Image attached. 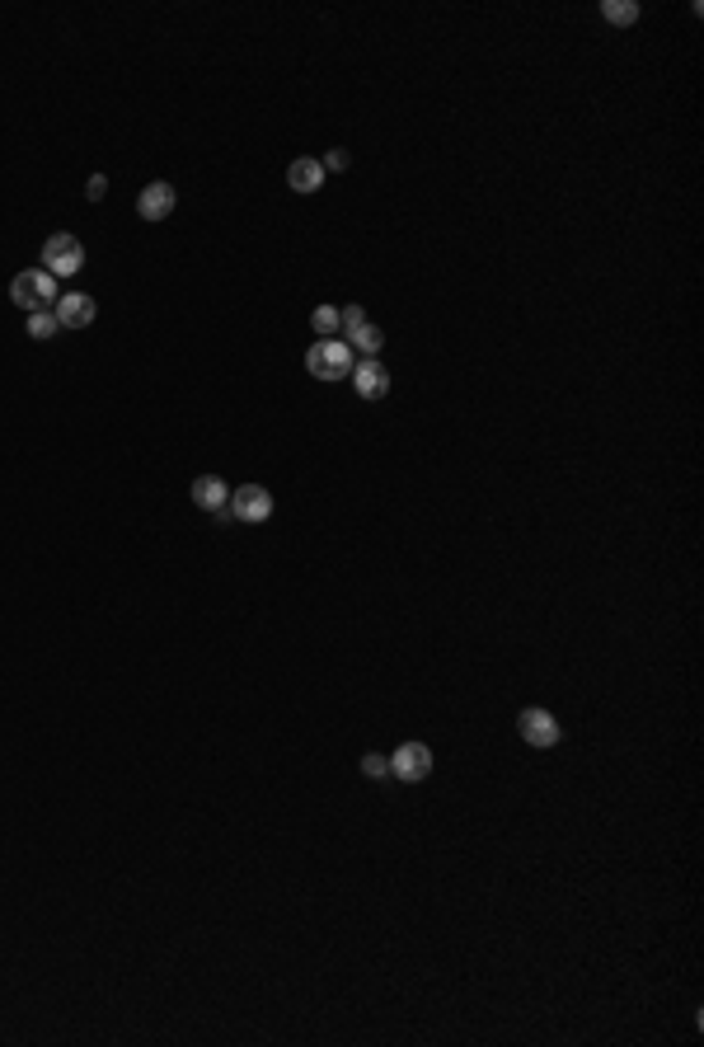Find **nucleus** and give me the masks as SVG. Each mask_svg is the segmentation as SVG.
<instances>
[{
  "label": "nucleus",
  "mask_w": 704,
  "mask_h": 1047,
  "mask_svg": "<svg viewBox=\"0 0 704 1047\" xmlns=\"http://www.w3.org/2000/svg\"><path fill=\"white\" fill-rule=\"evenodd\" d=\"M517 733L531 742V747H554V742H559V719H554L550 709L531 705V709H521L517 714Z\"/></svg>",
  "instance_id": "obj_6"
},
{
  "label": "nucleus",
  "mask_w": 704,
  "mask_h": 1047,
  "mask_svg": "<svg viewBox=\"0 0 704 1047\" xmlns=\"http://www.w3.org/2000/svg\"><path fill=\"white\" fill-rule=\"evenodd\" d=\"M174 202H179L174 198V188H169L165 179H155V184H146L137 193V212L146 216V221H165V216L174 212Z\"/></svg>",
  "instance_id": "obj_9"
},
{
  "label": "nucleus",
  "mask_w": 704,
  "mask_h": 1047,
  "mask_svg": "<svg viewBox=\"0 0 704 1047\" xmlns=\"http://www.w3.org/2000/svg\"><path fill=\"white\" fill-rule=\"evenodd\" d=\"M362 775H371V780H381V775H390V761H385V756H362Z\"/></svg>",
  "instance_id": "obj_17"
},
{
  "label": "nucleus",
  "mask_w": 704,
  "mask_h": 1047,
  "mask_svg": "<svg viewBox=\"0 0 704 1047\" xmlns=\"http://www.w3.org/2000/svg\"><path fill=\"white\" fill-rule=\"evenodd\" d=\"M43 268L52 273V278H76L80 268H85V245H80L76 235H52L43 245Z\"/></svg>",
  "instance_id": "obj_3"
},
{
  "label": "nucleus",
  "mask_w": 704,
  "mask_h": 1047,
  "mask_svg": "<svg viewBox=\"0 0 704 1047\" xmlns=\"http://www.w3.org/2000/svg\"><path fill=\"white\" fill-rule=\"evenodd\" d=\"M230 517L235 522H268L273 517V493L263 484H240L230 489Z\"/></svg>",
  "instance_id": "obj_4"
},
{
  "label": "nucleus",
  "mask_w": 704,
  "mask_h": 1047,
  "mask_svg": "<svg viewBox=\"0 0 704 1047\" xmlns=\"http://www.w3.org/2000/svg\"><path fill=\"white\" fill-rule=\"evenodd\" d=\"M57 329H62V324H57L52 310H33V315H29V339H52Z\"/></svg>",
  "instance_id": "obj_14"
},
{
  "label": "nucleus",
  "mask_w": 704,
  "mask_h": 1047,
  "mask_svg": "<svg viewBox=\"0 0 704 1047\" xmlns=\"http://www.w3.org/2000/svg\"><path fill=\"white\" fill-rule=\"evenodd\" d=\"M381 343H385V334L376 329V324H362V329H352L348 334V348H357L362 357H376L381 353Z\"/></svg>",
  "instance_id": "obj_12"
},
{
  "label": "nucleus",
  "mask_w": 704,
  "mask_h": 1047,
  "mask_svg": "<svg viewBox=\"0 0 704 1047\" xmlns=\"http://www.w3.org/2000/svg\"><path fill=\"white\" fill-rule=\"evenodd\" d=\"M52 315H57V324H62V329H85V324L94 320V296H85V292L57 296Z\"/></svg>",
  "instance_id": "obj_8"
},
{
  "label": "nucleus",
  "mask_w": 704,
  "mask_h": 1047,
  "mask_svg": "<svg viewBox=\"0 0 704 1047\" xmlns=\"http://www.w3.org/2000/svg\"><path fill=\"white\" fill-rule=\"evenodd\" d=\"M10 301L24 306L29 315L33 310H52L57 306V278H52L47 268H29V273H19V278L10 282Z\"/></svg>",
  "instance_id": "obj_1"
},
{
  "label": "nucleus",
  "mask_w": 704,
  "mask_h": 1047,
  "mask_svg": "<svg viewBox=\"0 0 704 1047\" xmlns=\"http://www.w3.org/2000/svg\"><path fill=\"white\" fill-rule=\"evenodd\" d=\"M306 371L315 376V381H338V376H352V348H348L343 339H320V343H310Z\"/></svg>",
  "instance_id": "obj_2"
},
{
  "label": "nucleus",
  "mask_w": 704,
  "mask_h": 1047,
  "mask_svg": "<svg viewBox=\"0 0 704 1047\" xmlns=\"http://www.w3.org/2000/svg\"><path fill=\"white\" fill-rule=\"evenodd\" d=\"M188 493H193V503H198L202 512H221V508H230V498H226V479H216V475H198Z\"/></svg>",
  "instance_id": "obj_10"
},
{
  "label": "nucleus",
  "mask_w": 704,
  "mask_h": 1047,
  "mask_svg": "<svg viewBox=\"0 0 704 1047\" xmlns=\"http://www.w3.org/2000/svg\"><path fill=\"white\" fill-rule=\"evenodd\" d=\"M352 385H357L362 400H381L385 390H390V371L376 357H362V362H352Z\"/></svg>",
  "instance_id": "obj_7"
},
{
  "label": "nucleus",
  "mask_w": 704,
  "mask_h": 1047,
  "mask_svg": "<svg viewBox=\"0 0 704 1047\" xmlns=\"http://www.w3.org/2000/svg\"><path fill=\"white\" fill-rule=\"evenodd\" d=\"M367 324V310L362 306H343L338 310V334H352V329H362Z\"/></svg>",
  "instance_id": "obj_16"
},
{
  "label": "nucleus",
  "mask_w": 704,
  "mask_h": 1047,
  "mask_svg": "<svg viewBox=\"0 0 704 1047\" xmlns=\"http://www.w3.org/2000/svg\"><path fill=\"white\" fill-rule=\"evenodd\" d=\"M287 184L296 188V193H320V188H324V165H320V160H291Z\"/></svg>",
  "instance_id": "obj_11"
},
{
  "label": "nucleus",
  "mask_w": 704,
  "mask_h": 1047,
  "mask_svg": "<svg viewBox=\"0 0 704 1047\" xmlns=\"http://www.w3.org/2000/svg\"><path fill=\"white\" fill-rule=\"evenodd\" d=\"M310 324H315L320 339H338V310L334 306H320L315 315H310Z\"/></svg>",
  "instance_id": "obj_15"
},
{
  "label": "nucleus",
  "mask_w": 704,
  "mask_h": 1047,
  "mask_svg": "<svg viewBox=\"0 0 704 1047\" xmlns=\"http://www.w3.org/2000/svg\"><path fill=\"white\" fill-rule=\"evenodd\" d=\"M104 188H108V179H104V174H94V179H90V188H85V193H90V198L99 202V198H104Z\"/></svg>",
  "instance_id": "obj_19"
},
{
  "label": "nucleus",
  "mask_w": 704,
  "mask_h": 1047,
  "mask_svg": "<svg viewBox=\"0 0 704 1047\" xmlns=\"http://www.w3.org/2000/svg\"><path fill=\"white\" fill-rule=\"evenodd\" d=\"M390 775L404 780V785L428 780V775H432V752L423 747V742H404V747H395V756H390Z\"/></svg>",
  "instance_id": "obj_5"
},
{
  "label": "nucleus",
  "mask_w": 704,
  "mask_h": 1047,
  "mask_svg": "<svg viewBox=\"0 0 704 1047\" xmlns=\"http://www.w3.org/2000/svg\"><path fill=\"white\" fill-rule=\"evenodd\" d=\"M324 170H348V151H343V146H334V151L324 155Z\"/></svg>",
  "instance_id": "obj_18"
},
{
  "label": "nucleus",
  "mask_w": 704,
  "mask_h": 1047,
  "mask_svg": "<svg viewBox=\"0 0 704 1047\" xmlns=\"http://www.w3.org/2000/svg\"><path fill=\"white\" fill-rule=\"evenodd\" d=\"M601 15L611 19V24H634V19H639V5H634V0H601Z\"/></svg>",
  "instance_id": "obj_13"
}]
</instances>
